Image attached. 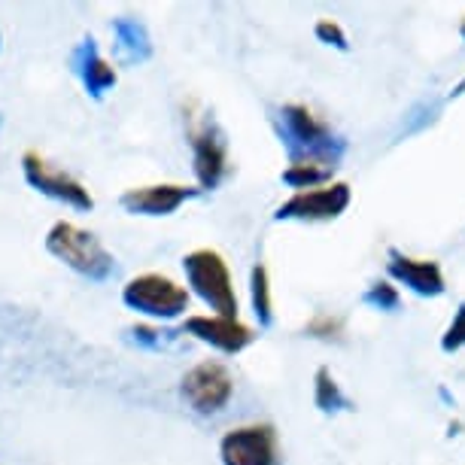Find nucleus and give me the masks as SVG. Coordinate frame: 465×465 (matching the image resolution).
Instances as JSON below:
<instances>
[{
  "label": "nucleus",
  "instance_id": "nucleus-6",
  "mask_svg": "<svg viewBox=\"0 0 465 465\" xmlns=\"http://www.w3.org/2000/svg\"><path fill=\"white\" fill-rule=\"evenodd\" d=\"M219 456H223V465H277V432L265 423L232 429L219 444Z\"/></svg>",
  "mask_w": 465,
  "mask_h": 465
},
{
  "label": "nucleus",
  "instance_id": "nucleus-13",
  "mask_svg": "<svg viewBox=\"0 0 465 465\" xmlns=\"http://www.w3.org/2000/svg\"><path fill=\"white\" fill-rule=\"evenodd\" d=\"M70 64H74V74L85 83V89H89L94 98H101L110 85H116V70L98 55L94 40H85L83 46L70 55Z\"/></svg>",
  "mask_w": 465,
  "mask_h": 465
},
{
  "label": "nucleus",
  "instance_id": "nucleus-22",
  "mask_svg": "<svg viewBox=\"0 0 465 465\" xmlns=\"http://www.w3.org/2000/svg\"><path fill=\"white\" fill-rule=\"evenodd\" d=\"M462 37H465V22H462Z\"/></svg>",
  "mask_w": 465,
  "mask_h": 465
},
{
  "label": "nucleus",
  "instance_id": "nucleus-3",
  "mask_svg": "<svg viewBox=\"0 0 465 465\" xmlns=\"http://www.w3.org/2000/svg\"><path fill=\"white\" fill-rule=\"evenodd\" d=\"M122 302L155 320H177L189 311V292L164 274H140L122 289Z\"/></svg>",
  "mask_w": 465,
  "mask_h": 465
},
{
  "label": "nucleus",
  "instance_id": "nucleus-7",
  "mask_svg": "<svg viewBox=\"0 0 465 465\" xmlns=\"http://www.w3.org/2000/svg\"><path fill=\"white\" fill-rule=\"evenodd\" d=\"M22 168H25V180H28L37 192H43V195L64 201V204L76 207V210H92L94 207V198L89 195V189H85L80 180L70 177V173L52 168L43 155L25 153Z\"/></svg>",
  "mask_w": 465,
  "mask_h": 465
},
{
  "label": "nucleus",
  "instance_id": "nucleus-9",
  "mask_svg": "<svg viewBox=\"0 0 465 465\" xmlns=\"http://www.w3.org/2000/svg\"><path fill=\"white\" fill-rule=\"evenodd\" d=\"M183 331L195 335L204 344L223 350V353H241L243 347H250L256 341V331L250 326H243L241 320H228V317H189L183 322Z\"/></svg>",
  "mask_w": 465,
  "mask_h": 465
},
{
  "label": "nucleus",
  "instance_id": "nucleus-4",
  "mask_svg": "<svg viewBox=\"0 0 465 465\" xmlns=\"http://www.w3.org/2000/svg\"><path fill=\"white\" fill-rule=\"evenodd\" d=\"M189 143L195 155V177L201 189H216L228 173V143L223 131L210 116L192 113L189 116Z\"/></svg>",
  "mask_w": 465,
  "mask_h": 465
},
{
  "label": "nucleus",
  "instance_id": "nucleus-19",
  "mask_svg": "<svg viewBox=\"0 0 465 465\" xmlns=\"http://www.w3.org/2000/svg\"><path fill=\"white\" fill-rule=\"evenodd\" d=\"M317 37L322 43H329V46H338V49H347V34L344 28H341L338 22H331V19H322L317 25Z\"/></svg>",
  "mask_w": 465,
  "mask_h": 465
},
{
  "label": "nucleus",
  "instance_id": "nucleus-17",
  "mask_svg": "<svg viewBox=\"0 0 465 465\" xmlns=\"http://www.w3.org/2000/svg\"><path fill=\"white\" fill-rule=\"evenodd\" d=\"M116 37L122 46L128 49L131 58H146L149 55V37L143 31V25L134 19H119L116 22Z\"/></svg>",
  "mask_w": 465,
  "mask_h": 465
},
{
  "label": "nucleus",
  "instance_id": "nucleus-20",
  "mask_svg": "<svg viewBox=\"0 0 465 465\" xmlns=\"http://www.w3.org/2000/svg\"><path fill=\"white\" fill-rule=\"evenodd\" d=\"M441 347L444 350H460V347H465V304L460 307V313H456V320L450 322V329H447Z\"/></svg>",
  "mask_w": 465,
  "mask_h": 465
},
{
  "label": "nucleus",
  "instance_id": "nucleus-15",
  "mask_svg": "<svg viewBox=\"0 0 465 465\" xmlns=\"http://www.w3.org/2000/svg\"><path fill=\"white\" fill-rule=\"evenodd\" d=\"M313 401H317L322 411H335V408H347L350 405L329 368H320V371H317V383H313Z\"/></svg>",
  "mask_w": 465,
  "mask_h": 465
},
{
  "label": "nucleus",
  "instance_id": "nucleus-18",
  "mask_svg": "<svg viewBox=\"0 0 465 465\" xmlns=\"http://www.w3.org/2000/svg\"><path fill=\"white\" fill-rule=\"evenodd\" d=\"M307 331H311L313 338H341V331H344V322H341L338 317H331V313H317L311 322H307Z\"/></svg>",
  "mask_w": 465,
  "mask_h": 465
},
{
  "label": "nucleus",
  "instance_id": "nucleus-1",
  "mask_svg": "<svg viewBox=\"0 0 465 465\" xmlns=\"http://www.w3.org/2000/svg\"><path fill=\"white\" fill-rule=\"evenodd\" d=\"M46 250L55 259L64 262L67 268L80 271L89 280H107L116 268V259L104 250V243L85 228H76L70 223H55L46 234Z\"/></svg>",
  "mask_w": 465,
  "mask_h": 465
},
{
  "label": "nucleus",
  "instance_id": "nucleus-10",
  "mask_svg": "<svg viewBox=\"0 0 465 465\" xmlns=\"http://www.w3.org/2000/svg\"><path fill=\"white\" fill-rule=\"evenodd\" d=\"M198 189L189 186H173V183H162V186H137L128 189L122 195V207L128 213H140V216H171L183 201L195 198Z\"/></svg>",
  "mask_w": 465,
  "mask_h": 465
},
{
  "label": "nucleus",
  "instance_id": "nucleus-12",
  "mask_svg": "<svg viewBox=\"0 0 465 465\" xmlns=\"http://www.w3.org/2000/svg\"><path fill=\"white\" fill-rule=\"evenodd\" d=\"M390 274L420 295L444 292V274H441V268H438V262L432 259H411V256H401V252H392Z\"/></svg>",
  "mask_w": 465,
  "mask_h": 465
},
{
  "label": "nucleus",
  "instance_id": "nucleus-11",
  "mask_svg": "<svg viewBox=\"0 0 465 465\" xmlns=\"http://www.w3.org/2000/svg\"><path fill=\"white\" fill-rule=\"evenodd\" d=\"M280 116H283L286 134L292 137L298 146H304L302 159H307V155H322L320 146L326 143L331 134H329V125L317 116V113L311 107H304V104H286Z\"/></svg>",
  "mask_w": 465,
  "mask_h": 465
},
{
  "label": "nucleus",
  "instance_id": "nucleus-2",
  "mask_svg": "<svg viewBox=\"0 0 465 465\" xmlns=\"http://www.w3.org/2000/svg\"><path fill=\"white\" fill-rule=\"evenodd\" d=\"M189 286L213 307L216 317L238 320V295H234L232 271L216 250H195L183 259Z\"/></svg>",
  "mask_w": 465,
  "mask_h": 465
},
{
  "label": "nucleus",
  "instance_id": "nucleus-14",
  "mask_svg": "<svg viewBox=\"0 0 465 465\" xmlns=\"http://www.w3.org/2000/svg\"><path fill=\"white\" fill-rule=\"evenodd\" d=\"M331 171H335V164L329 162V155H307V159H295L289 164L283 171V180L295 192H304V189L329 186Z\"/></svg>",
  "mask_w": 465,
  "mask_h": 465
},
{
  "label": "nucleus",
  "instance_id": "nucleus-5",
  "mask_svg": "<svg viewBox=\"0 0 465 465\" xmlns=\"http://www.w3.org/2000/svg\"><path fill=\"white\" fill-rule=\"evenodd\" d=\"M180 392H183V399L189 401L192 411H198V414H216V411H223L228 405V399H232L234 381L223 362L207 359V362H198L183 377Z\"/></svg>",
  "mask_w": 465,
  "mask_h": 465
},
{
  "label": "nucleus",
  "instance_id": "nucleus-16",
  "mask_svg": "<svg viewBox=\"0 0 465 465\" xmlns=\"http://www.w3.org/2000/svg\"><path fill=\"white\" fill-rule=\"evenodd\" d=\"M252 307H256V317L265 322H271L274 317V302H271V280H268V268L256 265L252 268Z\"/></svg>",
  "mask_w": 465,
  "mask_h": 465
},
{
  "label": "nucleus",
  "instance_id": "nucleus-8",
  "mask_svg": "<svg viewBox=\"0 0 465 465\" xmlns=\"http://www.w3.org/2000/svg\"><path fill=\"white\" fill-rule=\"evenodd\" d=\"M350 186L347 183H329V186L295 192L277 210V219H304V223H320V219H335L350 207Z\"/></svg>",
  "mask_w": 465,
  "mask_h": 465
},
{
  "label": "nucleus",
  "instance_id": "nucleus-21",
  "mask_svg": "<svg viewBox=\"0 0 465 465\" xmlns=\"http://www.w3.org/2000/svg\"><path fill=\"white\" fill-rule=\"evenodd\" d=\"M368 302H374V304H381V307H396L399 304V292H396V286H390V283H374L371 289H368Z\"/></svg>",
  "mask_w": 465,
  "mask_h": 465
}]
</instances>
